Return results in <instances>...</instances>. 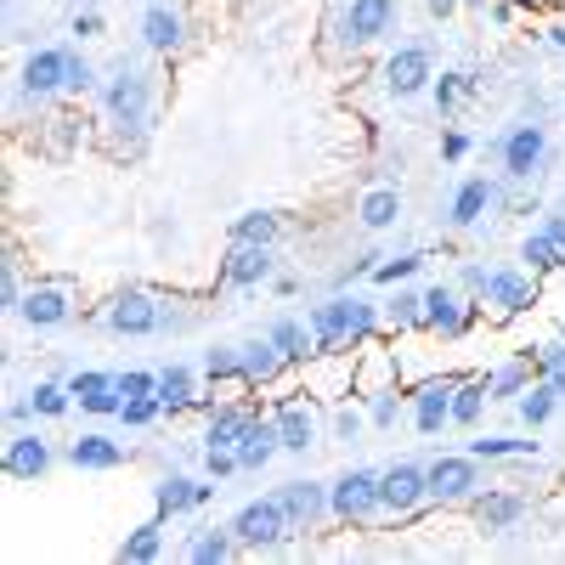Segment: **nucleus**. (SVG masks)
I'll return each instance as SVG.
<instances>
[{
  "label": "nucleus",
  "mask_w": 565,
  "mask_h": 565,
  "mask_svg": "<svg viewBox=\"0 0 565 565\" xmlns=\"http://www.w3.org/2000/svg\"><path fill=\"white\" fill-rule=\"evenodd\" d=\"M311 322V340H317V356H334V351H362L367 340H380L385 334V306L380 300H367L356 289H340V295H328L306 311Z\"/></svg>",
  "instance_id": "nucleus-1"
},
{
  "label": "nucleus",
  "mask_w": 565,
  "mask_h": 565,
  "mask_svg": "<svg viewBox=\"0 0 565 565\" xmlns=\"http://www.w3.org/2000/svg\"><path fill=\"white\" fill-rule=\"evenodd\" d=\"M153 103H159V85L153 74L141 68V63H119L103 85V114L119 136V153H141L148 148V136H153Z\"/></svg>",
  "instance_id": "nucleus-2"
},
{
  "label": "nucleus",
  "mask_w": 565,
  "mask_h": 565,
  "mask_svg": "<svg viewBox=\"0 0 565 565\" xmlns=\"http://www.w3.org/2000/svg\"><path fill=\"white\" fill-rule=\"evenodd\" d=\"M103 328L119 340H164V334L193 328V311H181L175 300L141 289V282H125V289H114L108 306H103Z\"/></svg>",
  "instance_id": "nucleus-3"
},
{
  "label": "nucleus",
  "mask_w": 565,
  "mask_h": 565,
  "mask_svg": "<svg viewBox=\"0 0 565 565\" xmlns=\"http://www.w3.org/2000/svg\"><path fill=\"white\" fill-rule=\"evenodd\" d=\"M402 23V0H340L328 12V52L334 57H362L385 45Z\"/></svg>",
  "instance_id": "nucleus-4"
},
{
  "label": "nucleus",
  "mask_w": 565,
  "mask_h": 565,
  "mask_svg": "<svg viewBox=\"0 0 565 565\" xmlns=\"http://www.w3.org/2000/svg\"><path fill=\"white\" fill-rule=\"evenodd\" d=\"M537 300H543V277L526 260H498L492 277H487V295H481V317L487 322H514V317L537 311Z\"/></svg>",
  "instance_id": "nucleus-5"
},
{
  "label": "nucleus",
  "mask_w": 565,
  "mask_h": 565,
  "mask_svg": "<svg viewBox=\"0 0 565 565\" xmlns=\"http://www.w3.org/2000/svg\"><path fill=\"white\" fill-rule=\"evenodd\" d=\"M380 476L373 463H351L328 481V509H334V526H380Z\"/></svg>",
  "instance_id": "nucleus-6"
},
{
  "label": "nucleus",
  "mask_w": 565,
  "mask_h": 565,
  "mask_svg": "<svg viewBox=\"0 0 565 565\" xmlns=\"http://www.w3.org/2000/svg\"><path fill=\"white\" fill-rule=\"evenodd\" d=\"M476 322H481V306L469 300L452 277H441V282H424V334H430V340L458 345V340L476 334Z\"/></svg>",
  "instance_id": "nucleus-7"
},
{
  "label": "nucleus",
  "mask_w": 565,
  "mask_h": 565,
  "mask_svg": "<svg viewBox=\"0 0 565 565\" xmlns=\"http://www.w3.org/2000/svg\"><path fill=\"white\" fill-rule=\"evenodd\" d=\"M226 526H232V537H238V554H277V548L295 543V526H289V514H282L277 492L249 498Z\"/></svg>",
  "instance_id": "nucleus-8"
},
{
  "label": "nucleus",
  "mask_w": 565,
  "mask_h": 565,
  "mask_svg": "<svg viewBox=\"0 0 565 565\" xmlns=\"http://www.w3.org/2000/svg\"><path fill=\"white\" fill-rule=\"evenodd\" d=\"M554 153V141H548V125L543 119H521V125H509L498 136V175L503 181H537L543 164Z\"/></svg>",
  "instance_id": "nucleus-9"
},
{
  "label": "nucleus",
  "mask_w": 565,
  "mask_h": 565,
  "mask_svg": "<svg viewBox=\"0 0 565 565\" xmlns=\"http://www.w3.org/2000/svg\"><path fill=\"white\" fill-rule=\"evenodd\" d=\"M424 503H430V469L413 463V458L385 463V476H380V526L413 521Z\"/></svg>",
  "instance_id": "nucleus-10"
},
{
  "label": "nucleus",
  "mask_w": 565,
  "mask_h": 565,
  "mask_svg": "<svg viewBox=\"0 0 565 565\" xmlns=\"http://www.w3.org/2000/svg\"><path fill=\"white\" fill-rule=\"evenodd\" d=\"M424 469H430V503H441V509H463V503H476L487 492L481 458L469 452V447L463 452H441V458H430Z\"/></svg>",
  "instance_id": "nucleus-11"
},
{
  "label": "nucleus",
  "mask_w": 565,
  "mask_h": 565,
  "mask_svg": "<svg viewBox=\"0 0 565 565\" xmlns=\"http://www.w3.org/2000/svg\"><path fill=\"white\" fill-rule=\"evenodd\" d=\"M452 391H458V373H424L418 385H407V424L418 436L452 430Z\"/></svg>",
  "instance_id": "nucleus-12"
},
{
  "label": "nucleus",
  "mask_w": 565,
  "mask_h": 565,
  "mask_svg": "<svg viewBox=\"0 0 565 565\" xmlns=\"http://www.w3.org/2000/svg\"><path fill=\"white\" fill-rule=\"evenodd\" d=\"M271 277H277V244H226V255L215 266V289L255 295Z\"/></svg>",
  "instance_id": "nucleus-13"
},
{
  "label": "nucleus",
  "mask_w": 565,
  "mask_h": 565,
  "mask_svg": "<svg viewBox=\"0 0 565 565\" xmlns=\"http://www.w3.org/2000/svg\"><path fill=\"white\" fill-rule=\"evenodd\" d=\"M436 85V57H430V45H396V52L380 63V90L396 103H413L424 97V90Z\"/></svg>",
  "instance_id": "nucleus-14"
},
{
  "label": "nucleus",
  "mask_w": 565,
  "mask_h": 565,
  "mask_svg": "<svg viewBox=\"0 0 565 565\" xmlns=\"http://www.w3.org/2000/svg\"><path fill=\"white\" fill-rule=\"evenodd\" d=\"M18 322L34 328V334L68 328V322H74V282H68V277H40V282H29V295H23V306H18Z\"/></svg>",
  "instance_id": "nucleus-15"
},
{
  "label": "nucleus",
  "mask_w": 565,
  "mask_h": 565,
  "mask_svg": "<svg viewBox=\"0 0 565 565\" xmlns=\"http://www.w3.org/2000/svg\"><path fill=\"white\" fill-rule=\"evenodd\" d=\"M68 57H74V45H40V52H29L18 68V90L29 103L68 97Z\"/></svg>",
  "instance_id": "nucleus-16"
},
{
  "label": "nucleus",
  "mask_w": 565,
  "mask_h": 565,
  "mask_svg": "<svg viewBox=\"0 0 565 565\" xmlns=\"http://www.w3.org/2000/svg\"><path fill=\"white\" fill-rule=\"evenodd\" d=\"M300 396H277V407H271L282 452H295V458H306L311 447H322V402H300Z\"/></svg>",
  "instance_id": "nucleus-17"
},
{
  "label": "nucleus",
  "mask_w": 565,
  "mask_h": 565,
  "mask_svg": "<svg viewBox=\"0 0 565 565\" xmlns=\"http://www.w3.org/2000/svg\"><path fill=\"white\" fill-rule=\"evenodd\" d=\"M215 492H221V481L186 476V469H170V476L153 481V514H164V521H181V514H199Z\"/></svg>",
  "instance_id": "nucleus-18"
},
{
  "label": "nucleus",
  "mask_w": 565,
  "mask_h": 565,
  "mask_svg": "<svg viewBox=\"0 0 565 565\" xmlns=\"http://www.w3.org/2000/svg\"><path fill=\"white\" fill-rule=\"evenodd\" d=\"M136 34H141V45H148L153 57H164V63H175V57L186 52V18H181V7H170V0H148V7H141Z\"/></svg>",
  "instance_id": "nucleus-19"
},
{
  "label": "nucleus",
  "mask_w": 565,
  "mask_h": 565,
  "mask_svg": "<svg viewBox=\"0 0 565 565\" xmlns=\"http://www.w3.org/2000/svg\"><path fill=\"white\" fill-rule=\"evenodd\" d=\"M277 503H282V514H289L295 537H306V532L334 521V509H328V481H306V476L300 481H282L277 487Z\"/></svg>",
  "instance_id": "nucleus-20"
},
{
  "label": "nucleus",
  "mask_w": 565,
  "mask_h": 565,
  "mask_svg": "<svg viewBox=\"0 0 565 565\" xmlns=\"http://www.w3.org/2000/svg\"><path fill=\"white\" fill-rule=\"evenodd\" d=\"M57 463V447L45 441L40 430H12L7 436V452H0V469H7L12 481H45Z\"/></svg>",
  "instance_id": "nucleus-21"
},
{
  "label": "nucleus",
  "mask_w": 565,
  "mask_h": 565,
  "mask_svg": "<svg viewBox=\"0 0 565 565\" xmlns=\"http://www.w3.org/2000/svg\"><path fill=\"white\" fill-rule=\"evenodd\" d=\"M498 210V181L492 175H463L447 199V226L452 232H476L487 215Z\"/></svg>",
  "instance_id": "nucleus-22"
},
{
  "label": "nucleus",
  "mask_w": 565,
  "mask_h": 565,
  "mask_svg": "<svg viewBox=\"0 0 565 565\" xmlns=\"http://www.w3.org/2000/svg\"><path fill=\"white\" fill-rule=\"evenodd\" d=\"M68 391H74L79 413H90V418H119V407H125L119 373H108V367H74L68 373Z\"/></svg>",
  "instance_id": "nucleus-23"
},
{
  "label": "nucleus",
  "mask_w": 565,
  "mask_h": 565,
  "mask_svg": "<svg viewBox=\"0 0 565 565\" xmlns=\"http://www.w3.org/2000/svg\"><path fill=\"white\" fill-rule=\"evenodd\" d=\"M526 509H532V498H526V492H514V487H487L476 503H469V514H476V526H481L487 537L514 532V526L526 521Z\"/></svg>",
  "instance_id": "nucleus-24"
},
{
  "label": "nucleus",
  "mask_w": 565,
  "mask_h": 565,
  "mask_svg": "<svg viewBox=\"0 0 565 565\" xmlns=\"http://www.w3.org/2000/svg\"><path fill=\"white\" fill-rule=\"evenodd\" d=\"M125 441H114L108 430H79L68 441V463L79 469V476H114V469H125Z\"/></svg>",
  "instance_id": "nucleus-25"
},
{
  "label": "nucleus",
  "mask_w": 565,
  "mask_h": 565,
  "mask_svg": "<svg viewBox=\"0 0 565 565\" xmlns=\"http://www.w3.org/2000/svg\"><path fill=\"white\" fill-rule=\"evenodd\" d=\"M391 385H402V351L385 340H367L356 351V396L367 402L373 391H391Z\"/></svg>",
  "instance_id": "nucleus-26"
},
{
  "label": "nucleus",
  "mask_w": 565,
  "mask_h": 565,
  "mask_svg": "<svg viewBox=\"0 0 565 565\" xmlns=\"http://www.w3.org/2000/svg\"><path fill=\"white\" fill-rule=\"evenodd\" d=\"M260 334H266V340H271V345L282 351V362H289L295 373H300V367H306V362L317 356L311 322H306V317H295V311H277V317H271V322L260 328Z\"/></svg>",
  "instance_id": "nucleus-27"
},
{
  "label": "nucleus",
  "mask_w": 565,
  "mask_h": 565,
  "mask_svg": "<svg viewBox=\"0 0 565 565\" xmlns=\"http://www.w3.org/2000/svg\"><path fill=\"white\" fill-rule=\"evenodd\" d=\"M204 380V367H193V362H164L159 367V402L170 407V418L175 413H193V402H199V385Z\"/></svg>",
  "instance_id": "nucleus-28"
},
{
  "label": "nucleus",
  "mask_w": 565,
  "mask_h": 565,
  "mask_svg": "<svg viewBox=\"0 0 565 565\" xmlns=\"http://www.w3.org/2000/svg\"><path fill=\"white\" fill-rule=\"evenodd\" d=\"M282 452V436H277V418L271 413H255V424L244 430L238 441V463H244V476H260V469Z\"/></svg>",
  "instance_id": "nucleus-29"
},
{
  "label": "nucleus",
  "mask_w": 565,
  "mask_h": 565,
  "mask_svg": "<svg viewBox=\"0 0 565 565\" xmlns=\"http://www.w3.org/2000/svg\"><path fill=\"white\" fill-rule=\"evenodd\" d=\"M537 380V362H532V351H509L498 367H487V396L492 402H514L526 385Z\"/></svg>",
  "instance_id": "nucleus-30"
},
{
  "label": "nucleus",
  "mask_w": 565,
  "mask_h": 565,
  "mask_svg": "<svg viewBox=\"0 0 565 565\" xmlns=\"http://www.w3.org/2000/svg\"><path fill=\"white\" fill-rule=\"evenodd\" d=\"M164 514H153V521H141V526H130L125 537H119V548H114V559L119 565H153V559H164Z\"/></svg>",
  "instance_id": "nucleus-31"
},
{
  "label": "nucleus",
  "mask_w": 565,
  "mask_h": 565,
  "mask_svg": "<svg viewBox=\"0 0 565 565\" xmlns=\"http://www.w3.org/2000/svg\"><path fill=\"white\" fill-rule=\"evenodd\" d=\"M282 373H295L289 362H282V351L266 340V334H255V340H244V380L255 385V391H271Z\"/></svg>",
  "instance_id": "nucleus-32"
},
{
  "label": "nucleus",
  "mask_w": 565,
  "mask_h": 565,
  "mask_svg": "<svg viewBox=\"0 0 565 565\" xmlns=\"http://www.w3.org/2000/svg\"><path fill=\"white\" fill-rule=\"evenodd\" d=\"M492 396H487V373H458V391H452V430H476L487 418Z\"/></svg>",
  "instance_id": "nucleus-33"
},
{
  "label": "nucleus",
  "mask_w": 565,
  "mask_h": 565,
  "mask_svg": "<svg viewBox=\"0 0 565 565\" xmlns=\"http://www.w3.org/2000/svg\"><path fill=\"white\" fill-rule=\"evenodd\" d=\"M356 221H362L367 232H391V226L402 221V186H391V181L367 186V193L356 199Z\"/></svg>",
  "instance_id": "nucleus-34"
},
{
  "label": "nucleus",
  "mask_w": 565,
  "mask_h": 565,
  "mask_svg": "<svg viewBox=\"0 0 565 565\" xmlns=\"http://www.w3.org/2000/svg\"><path fill=\"white\" fill-rule=\"evenodd\" d=\"M380 306H385V328H391V334H424V289L396 282Z\"/></svg>",
  "instance_id": "nucleus-35"
},
{
  "label": "nucleus",
  "mask_w": 565,
  "mask_h": 565,
  "mask_svg": "<svg viewBox=\"0 0 565 565\" xmlns=\"http://www.w3.org/2000/svg\"><path fill=\"white\" fill-rule=\"evenodd\" d=\"M476 90H481V79L469 74V68H441V74H436V85H430V97H436V114H441V119L463 114L469 103H476Z\"/></svg>",
  "instance_id": "nucleus-36"
},
{
  "label": "nucleus",
  "mask_w": 565,
  "mask_h": 565,
  "mask_svg": "<svg viewBox=\"0 0 565 565\" xmlns=\"http://www.w3.org/2000/svg\"><path fill=\"white\" fill-rule=\"evenodd\" d=\"M181 554L193 559V565H221L238 554V537H232V526H193L181 543Z\"/></svg>",
  "instance_id": "nucleus-37"
},
{
  "label": "nucleus",
  "mask_w": 565,
  "mask_h": 565,
  "mask_svg": "<svg viewBox=\"0 0 565 565\" xmlns=\"http://www.w3.org/2000/svg\"><path fill=\"white\" fill-rule=\"evenodd\" d=\"M226 244H282V215L277 210H244V215H232Z\"/></svg>",
  "instance_id": "nucleus-38"
},
{
  "label": "nucleus",
  "mask_w": 565,
  "mask_h": 565,
  "mask_svg": "<svg viewBox=\"0 0 565 565\" xmlns=\"http://www.w3.org/2000/svg\"><path fill=\"white\" fill-rule=\"evenodd\" d=\"M554 413H559V396H554V391H548L543 380H532V385H526L521 396H514V418H521V424H526L532 436L543 430V424H548Z\"/></svg>",
  "instance_id": "nucleus-39"
},
{
  "label": "nucleus",
  "mask_w": 565,
  "mask_h": 565,
  "mask_svg": "<svg viewBox=\"0 0 565 565\" xmlns=\"http://www.w3.org/2000/svg\"><path fill=\"white\" fill-rule=\"evenodd\" d=\"M521 260L537 271V277H548V271H565V255H559V244H554V232L537 221L526 238H521Z\"/></svg>",
  "instance_id": "nucleus-40"
},
{
  "label": "nucleus",
  "mask_w": 565,
  "mask_h": 565,
  "mask_svg": "<svg viewBox=\"0 0 565 565\" xmlns=\"http://www.w3.org/2000/svg\"><path fill=\"white\" fill-rule=\"evenodd\" d=\"M532 362H537V380L565 402V334H559V328H554L543 345H532Z\"/></svg>",
  "instance_id": "nucleus-41"
},
{
  "label": "nucleus",
  "mask_w": 565,
  "mask_h": 565,
  "mask_svg": "<svg viewBox=\"0 0 565 565\" xmlns=\"http://www.w3.org/2000/svg\"><path fill=\"white\" fill-rule=\"evenodd\" d=\"M29 402H34V413L40 418H68L79 402H74V391H68V380H52V373H45V380L29 391Z\"/></svg>",
  "instance_id": "nucleus-42"
},
{
  "label": "nucleus",
  "mask_w": 565,
  "mask_h": 565,
  "mask_svg": "<svg viewBox=\"0 0 565 565\" xmlns=\"http://www.w3.org/2000/svg\"><path fill=\"white\" fill-rule=\"evenodd\" d=\"M402 418H407V385H391V391L367 396V424L373 430H396Z\"/></svg>",
  "instance_id": "nucleus-43"
},
{
  "label": "nucleus",
  "mask_w": 565,
  "mask_h": 565,
  "mask_svg": "<svg viewBox=\"0 0 565 565\" xmlns=\"http://www.w3.org/2000/svg\"><path fill=\"white\" fill-rule=\"evenodd\" d=\"M424 249H402V255H385L380 266H373V282H380V289H396V282H413L418 271H424Z\"/></svg>",
  "instance_id": "nucleus-44"
},
{
  "label": "nucleus",
  "mask_w": 565,
  "mask_h": 565,
  "mask_svg": "<svg viewBox=\"0 0 565 565\" xmlns=\"http://www.w3.org/2000/svg\"><path fill=\"white\" fill-rule=\"evenodd\" d=\"M469 452H476L481 463H498V458H537V441H526V436H476V441H469Z\"/></svg>",
  "instance_id": "nucleus-45"
},
{
  "label": "nucleus",
  "mask_w": 565,
  "mask_h": 565,
  "mask_svg": "<svg viewBox=\"0 0 565 565\" xmlns=\"http://www.w3.org/2000/svg\"><path fill=\"white\" fill-rule=\"evenodd\" d=\"M159 418H170V407H164L159 396H130V402L119 407V424H125V430H153Z\"/></svg>",
  "instance_id": "nucleus-46"
},
{
  "label": "nucleus",
  "mask_w": 565,
  "mask_h": 565,
  "mask_svg": "<svg viewBox=\"0 0 565 565\" xmlns=\"http://www.w3.org/2000/svg\"><path fill=\"white\" fill-rule=\"evenodd\" d=\"M362 430H367V413H356V407H345V402L328 407V436H334V441H356Z\"/></svg>",
  "instance_id": "nucleus-47"
},
{
  "label": "nucleus",
  "mask_w": 565,
  "mask_h": 565,
  "mask_svg": "<svg viewBox=\"0 0 565 565\" xmlns=\"http://www.w3.org/2000/svg\"><path fill=\"white\" fill-rule=\"evenodd\" d=\"M380 260H385L380 249H362V255H351V266H340V271H334V282H328V289H334V295H340V289H356L362 277H373V266H380Z\"/></svg>",
  "instance_id": "nucleus-48"
},
{
  "label": "nucleus",
  "mask_w": 565,
  "mask_h": 565,
  "mask_svg": "<svg viewBox=\"0 0 565 565\" xmlns=\"http://www.w3.org/2000/svg\"><path fill=\"white\" fill-rule=\"evenodd\" d=\"M487 277H492L487 260H458V271H452V282H458V289L476 300V306H481V295H487Z\"/></svg>",
  "instance_id": "nucleus-49"
},
{
  "label": "nucleus",
  "mask_w": 565,
  "mask_h": 565,
  "mask_svg": "<svg viewBox=\"0 0 565 565\" xmlns=\"http://www.w3.org/2000/svg\"><path fill=\"white\" fill-rule=\"evenodd\" d=\"M119 396H159V367H119Z\"/></svg>",
  "instance_id": "nucleus-50"
},
{
  "label": "nucleus",
  "mask_w": 565,
  "mask_h": 565,
  "mask_svg": "<svg viewBox=\"0 0 565 565\" xmlns=\"http://www.w3.org/2000/svg\"><path fill=\"white\" fill-rule=\"evenodd\" d=\"M23 295H29V289H23V271H18V255H12V260H7V277H0V300H7V311H12V317H18Z\"/></svg>",
  "instance_id": "nucleus-51"
},
{
  "label": "nucleus",
  "mask_w": 565,
  "mask_h": 565,
  "mask_svg": "<svg viewBox=\"0 0 565 565\" xmlns=\"http://www.w3.org/2000/svg\"><path fill=\"white\" fill-rule=\"evenodd\" d=\"M97 85V68H90V57H68V97H85V90Z\"/></svg>",
  "instance_id": "nucleus-52"
},
{
  "label": "nucleus",
  "mask_w": 565,
  "mask_h": 565,
  "mask_svg": "<svg viewBox=\"0 0 565 565\" xmlns=\"http://www.w3.org/2000/svg\"><path fill=\"white\" fill-rule=\"evenodd\" d=\"M469 153H476V136H469V130H447V136H441V159H447V164H463Z\"/></svg>",
  "instance_id": "nucleus-53"
},
{
  "label": "nucleus",
  "mask_w": 565,
  "mask_h": 565,
  "mask_svg": "<svg viewBox=\"0 0 565 565\" xmlns=\"http://www.w3.org/2000/svg\"><path fill=\"white\" fill-rule=\"evenodd\" d=\"M34 418H40V413H34L29 396H12V402H7V430H29Z\"/></svg>",
  "instance_id": "nucleus-54"
},
{
  "label": "nucleus",
  "mask_w": 565,
  "mask_h": 565,
  "mask_svg": "<svg viewBox=\"0 0 565 565\" xmlns=\"http://www.w3.org/2000/svg\"><path fill=\"white\" fill-rule=\"evenodd\" d=\"M271 295H277V300H295V295H300V277H295V271H277V277H271Z\"/></svg>",
  "instance_id": "nucleus-55"
},
{
  "label": "nucleus",
  "mask_w": 565,
  "mask_h": 565,
  "mask_svg": "<svg viewBox=\"0 0 565 565\" xmlns=\"http://www.w3.org/2000/svg\"><path fill=\"white\" fill-rule=\"evenodd\" d=\"M74 34H79V40H97V34H103V18H97V12L85 7V12L74 18Z\"/></svg>",
  "instance_id": "nucleus-56"
},
{
  "label": "nucleus",
  "mask_w": 565,
  "mask_h": 565,
  "mask_svg": "<svg viewBox=\"0 0 565 565\" xmlns=\"http://www.w3.org/2000/svg\"><path fill=\"white\" fill-rule=\"evenodd\" d=\"M543 226L554 232V244H559V255H565V210H559V204H554V210L543 215Z\"/></svg>",
  "instance_id": "nucleus-57"
},
{
  "label": "nucleus",
  "mask_w": 565,
  "mask_h": 565,
  "mask_svg": "<svg viewBox=\"0 0 565 565\" xmlns=\"http://www.w3.org/2000/svg\"><path fill=\"white\" fill-rule=\"evenodd\" d=\"M424 7H430V18H436V23H447V18L463 7V0H424Z\"/></svg>",
  "instance_id": "nucleus-58"
},
{
  "label": "nucleus",
  "mask_w": 565,
  "mask_h": 565,
  "mask_svg": "<svg viewBox=\"0 0 565 565\" xmlns=\"http://www.w3.org/2000/svg\"><path fill=\"white\" fill-rule=\"evenodd\" d=\"M543 40L554 45V52H565V23H548V29H543Z\"/></svg>",
  "instance_id": "nucleus-59"
},
{
  "label": "nucleus",
  "mask_w": 565,
  "mask_h": 565,
  "mask_svg": "<svg viewBox=\"0 0 565 565\" xmlns=\"http://www.w3.org/2000/svg\"><path fill=\"white\" fill-rule=\"evenodd\" d=\"M521 12H548V7H559V0H514Z\"/></svg>",
  "instance_id": "nucleus-60"
},
{
  "label": "nucleus",
  "mask_w": 565,
  "mask_h": 565,
  "mask_svg": "<svg viewBox=\"0 0 565 565\" xmlns=\"http://www.w3.org/2000/svg\"><path fill=\"white\" fill-rule=\"evenodd\" d=\"M559 334H565V317H559Z\"/></svg>",
  "instance_id": "nucleus-61"
},
{
  "label": "nucleus",
  "mask_w": 565,
  "mask_h": 565,
  "mask_svg": "<svg viewBox=\"0 0 565 565\" xmlns=\"http://www.w3.org/2000/svg\"><path fill=\"white\" fill-rule=\"evenodd\" d=\"M559 7H565V0H559Z\"/></svg>",
  "instance_id": "nucleus-62"
}]
</instances>
